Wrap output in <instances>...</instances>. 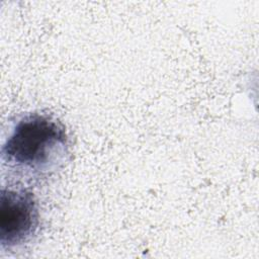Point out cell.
<instances>
[{"instance_id":"cell-2","label":"cell","mask_w":259,"mask_h":259,"mask_svg":"<svg viewBox=\"0 0 259 259\" xmlns=\"http://www.w3.org/2000/svg\"><path fill=\"white\" fill-rule=\"evenodd\" d=\"M40 213L33 194L25 188H5L0 196V244L14 249L29 243L37 234Z\"/></svg>"},{"instance_id":"cell-1","label":"cell","mask_w":259,"mask_h":259,"mask_svg":"<svg viewBox=\"0 0 259 259\" xmlns=\"http://www.w3.org/2000/svg\"><path fill=\"white\" fill-rule=\"evenodd\" d=\"M9 168L30 178L48 177L62 169L70 156L65 126L46 113L21 116L1 149Z\"/></svg>"}]
</instances>
